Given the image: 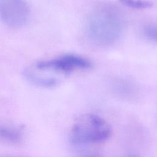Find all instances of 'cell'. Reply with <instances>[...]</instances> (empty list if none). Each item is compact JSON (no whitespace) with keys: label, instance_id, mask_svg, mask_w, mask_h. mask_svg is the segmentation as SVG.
<instances>
[{"label":"cell","instance_id":"1","mask_svg":"<svg viewBox=\"0 0 157 157\" xmlns=\"http://www.w3.org/2000/svg\"><path fill=\"white\" fill-rule=\"evenodd\" d=\"M112 133L110 124L104 118L92 113L81 115L74 123L71 141L75 144L97 143L106 140Z\"/></svg>","mask_w":157,"mask_h":157},{"label":"cell","instance_id":"2","mask_svg":"<svg viewBox=\"0 0 157 157\" xmlns=\"http://www.w3.org/2000/svg\"><path fill=\"white\" fill-rule=\"evenodd\" d=\"M122 29L121 18L112 8H101L89 17L88 31L90 36L101 43H109L117 39Z\"/></svg>","mask_w":157,"mask_h":157},{"label":"cell","instance_id":"3","mask_svg":"<svg viewBox=\"0 0 157 157\" xmlns=\"http://www.w3.org/2000/svg\"><path fill=\"white\" fill-rule=\"evenodd\" d=\"M29 15L25 0H0V19L8 26L17 28L25 24Z\"/></svg>","mask_w":157,"mask_h":157},{"label":"cell","instance_id":"4","mask_svg":"<svg viewBox=\"0 0 157 157\" xmlns=\"http://www.w3.org/2000/svg\"><path fill=\"white\" fill-rule=\"evenodd\" d=\"M91 64L86 59L74 55H66L60 58L48 61H43L37 64L36 67L40 70H54L67 72L75 68L88 69Z\"/></svg>","mask_w":157,"mask_h":157},{"label":"cell","instance_id":"5","mask_svg":"<svg viewBox=\"0 0 157 157\" xmlns=\"http://www.w3.org/2000/svg\"><path fill=\"white\" fill-rule=\"evenodd\" d=\"M23 137V131L20 128L9 125H0V139L4 141L13 144L18 143Z\"/></svg>","mask_w":157,"mask_h":157},{"label":"cell","instance_id":"6","mask_svg":"<svg viewBox=\"0 0 157 157\" xmlns=\"http://www.w3.org/2000/svg\"><path fill=\"white\" fill-rule=\"evenodd\" d=\"M124 5L135 9H146L152 6V3L142 0H120Z\"/></svg>","mask_w":157,"mask_h":157},{"label":"cell","instance_id":"7","mask_svg":"<svg viewBox=\"0 0 157 157\" xmlns=\"http://www.w3.org/2000/svg\"><path fill=\"white\" fill-rule=\"evenodd\" d=\"M145 35L153 40L157 41V27L148 26L144 29Z\"/></svg>","mask_w":157,"mask_h":157},{"label":"cell","instance_id":"8","mask_svg":"<svg viewBox=\"0 0 157 157\" xmlns=\"http://www.w3.org/2000/svg\"><path fill=\"white\" fill-rule=\"evenodd\" d=\"M83 157H98L95 155H90V156H83Z\"/></svg>","mask_w":157,"mask_h":157}]
</instances>
